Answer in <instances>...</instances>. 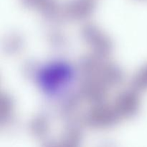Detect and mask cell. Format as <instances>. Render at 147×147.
Here are the masks:
<instances>
[{"label": "cell", "instance_id": "cell-1", "mask_svg": "<svg viewBox=\"0 0 147 147\" xmlns=\"http://www.w3.org/2000/svg\"><path fill=\"white\" fill-rule=\"evenodd\" d=\"M23 3L27 4H41V5L50 7L54 4V0H22Z\"/></svg>", "mask_w": 147, "mask_h": 147}]
</instances>
